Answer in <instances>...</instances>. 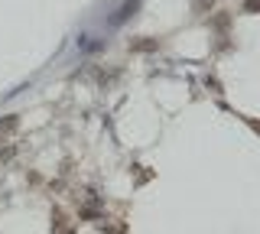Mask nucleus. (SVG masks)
Wrapping results in <instances>:
<instances>
[{
	"mask_svg": "<svg viewBox=\"0 0 260 234\" xmlns=\"http://www.w3.org/2000/svg\"><path fill=\"white\" fill-rule=\"evenodd\" d=\"M137 10H140V0H124V4L108 17V26H124L130 17H137Z\"/></svg>",
	"mask_w": 260,
	"mask_h": 234,
	"instance_id": "1",
	"label": "nucleus"
},
{
	"mask_svg": "<svg viewBox=\"0 0 260 234\" xmlns=\"http://www.w3.org/2000/svg\"><path fill=\"white\" fill-rule=\"evenodd\" d=\"M127 49L130 52H156L159 49V39L156 36H137V39H130V43H127Z\"/></svg>",
	"mask_w": 260,
	"mask_h": 234,
	"instance_id": "2",
	"label": "nucleus"
},
{
	"mask_svg": "<svg viewBox=\"0 0 260 234\" xmlns=\"http://www.w3.org/2000/svg\"><path fill=\"white\" fill-rule=\"evenodd\" d=\"M215 7V0H192V10L195 13H205V10H211Z\"/></svg>",
	"mask_w": 260,
	"mask_h": 234,
	"instance_id": "3",
	"label": "nucleus"
},
{
	"mask_svg": "<svg viewBox=\"0 0 260 234\" xmlns=\"http://www.w3.org/2000/svg\"><path fill=\"white\" fill-rule=\"evenodd\" d=\"M13 153H16V147H13V143H7V147H0V163H7V159H13Z\"/></svg>",
	"mask_w": 260,
	"mask_h": 234,
	"instance_id": "4",
	"label": "nucleus"
},
{
	"mask_svg": "<svg viewBox=\"0 0 260 234\" xmlns=\"http://www.w3.org/2000/svg\"><path fill=\"white\" fill-rule=\"evenodd\" d=\"M16 124H20V117H16V114H10L7 120H0V130H13Z\"/></svg>",
	"mask_w": 260,
	"mask_h": 234,
	"instance_id": "5",
	"label": "nucleus"
},
{
	"mask_svg": "<svg viewBox=\"0 0 260 234\" xmlns=\"http://www.w3.org/2000/svg\"><path fill=\"white\" fill-rule=\"evenodd\" d=\"M244 13H260V0H244Z\"/></svg>",
	"mask_w": 260,
	"mask_h": 234,
	"instance_id": "6",
	"label": "nucleus"
},
{
	"mask_svg": "<svg viewBox=\"0 0 260 234\" xmlns=\"http://www.w3.org/2000/svg\"><path fill=\"white\" fill-rule=\"evenodd\" d=\"M205 85L211 88V94H221V82H218V78H211V75H208V78H205Z\"/></svg>",
	"mask_w": 260,
	"mask_h": 234,
	"instance_id": "7",
	"label": "nucleus"
}]
</instances>
